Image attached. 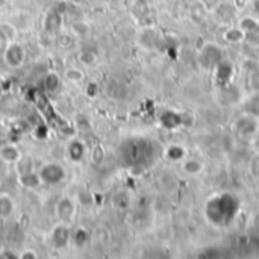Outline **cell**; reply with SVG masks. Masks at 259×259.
Masks as SVG:
<instances>
[{"label": "cell", "instance_id": "obj_12", "mask_svg": "<svg viewBox=\"0 0 259 259\" xmlns=\"http://www.w3.org/2000/svg\"><path fill=\"white\" fill-rule=\"evenodd\" d=\"M87 240H88V234L83 228H77L76 231L71 232V241L74 243V246L83 247L87 244Z\"/></svg>", "mask_w": 259, "mask_h": 259}, {"label": "cell", "instance_id": "obj_8", "mask_svg": "<svg viewBox=\"0 0 259 259\" xmlns=\"http://www.w3.org/2000/svg\"><path fill=\"white\" fill-rule=\"evenodd\" d=\"M42 85L47 93H56L61 88V76L56 71H49L42 79Z\"/></svg>", "mask_w": 259, "mask_h": 259}, {"label": "cell", "instance_id": "obj_17", "mask_svg": "<svg viewBox=\"0 0 259 259\" xmlns=\"http://www.w3.org/2000/svg\"><path fill=\"white\" fill-rule=\"evenodd\" d=\"M222 0H200V3L206 8V11H214L220 6Z\"/></svg>", "mask_w": 259, "mask_h": 259}, {"label": "cell", "instance_id": "obj_10", "mask_svg": "<svg viewBox=\"0 0 259 259\" xmlns=\"http://www.w3.org/2000/svg\"><path fill=\"white\" fill-rule=\"evenodd\" d=\"M83 153H85V149H83V144L77 140L71 141L67 147V155L68 158L73 161V162H79L82 158H83Z\"/></svg>", "mask_w": 259, "mask_h": 259}, {"label": "cell", "instance_id": "obj_11", "mask_svg": "<svg viewBox=\"0 0 259 259\" xmlns=\"http://www.w3.org/2000/svg\"><path fill=\"white\" fill-rule=\"evenodd\" d=\"M14 212V200L8 194H0V217L6 219Z\"/></svg>", "mask_w": 259, "mask_h": 259}, {"label": "cell", "instance_id": "obj_16", "mask_svg": "<svg viewBox=\"0 0 259 259\" xmlns=\"http://www.w3.org/2000/svg\"><path fill=\"white\" fill-rule=\"evenodd\" d=\"M71 30H73V33L77 35V36H85V35L90 32V27H88L87 23L77 21V23H74V24L71 26Z\"/></svg>", "mask_w": 259, "mask_h": 259}, {"label": "cell", "instance_id": "obj_19", "mask_svg": "<svg viewBox=\"0 0 259 259\" xmlns=\"http://www.w3.org/2000/svg\"><path fill=\"white\" fill-rule=\"evenodd\" d=\"M235 2H237V3H240V5H238L240 8H241V6H244V3H246V0H235Z\"/></svg>", "mask_w": 259, "mask_h": 259}, {"label": "cell", "instance_id": "obj_14", "mask_svg": "<svg viewBox=\"0 0 259 259\" xmlns=\"http://www.w3.org/2000/svg\"><path fill=\"white\" fill-rule=\"evenodd\" d=\"M56 44H58V47L67 50L74 44V39H73V36L70 33H59L58 38H56Z\"/></svg>", "mask_w": 259, "mask_h": 259}, {"label": "cell", "instance_id": "obj_13", "mask_svg": "<svg viewBox=\"0 0 259 259\" xmlns=\"http://www.w3.org/2000/svg\"><path fill=\"white\" fill-rule=\"evenodd\" d=\"M83 77H85V76H83V71L79 70V68H68V70L65 71V79L70 80V82H73V83L82 82Z\"/></svg>", "mask_w": 259, "mask_h": 259}, {"label": "cell", "instance_id": "obj_4", "mask_svg": "<svg viewBox=\"0 0 259 259\" xmlns=\"http://www.w3.org/2000/svg\"><path fill=\"white\" fill-rule=\"evenodd\" d=\"M71 240V232L67 226L64 225H59L55 228L53 234H52V241H53V246L56 249H62L68 244V241Z\"/></svg>", "mask_w": 259, "mask_h": 259}, {"label": "cell", "instance_id": "obj_1", "mask_svg": "<svg viewBox=\"0 0 259 259\" xmlns=\"http://www.w3.org/2000/svg\"><path fill=\"white\" fill-rule=\"evenodd\" d=\"M38 173H39L41 182H44L47 185H58V184L64 182V179H65L64 167L56 162H49V164L42 165Z\"/></svg>", "mask_w": 259, "mask_h": 259}, {"label": "cell", "instance_id": "obj_9", "mask_svg": "<svg viewBox=\"0 0 259 259\" xmlns=\"http://www.w3.org/2000/svg\"><path fill=\"white\" fill-rule=\"evenodd\" d=\"M20 184H21L24 188H36V187L41 184L39 173H36V171H33V170L20 173Z\"/></svg>", "mask_w": 259, "mask_h": 259}, {"label": "cell", "instance_id": "obj_5", "mask_svg": "<svg viewBox=\"0 0 259 259\" xmlns=\"http://www.w3.org/2000/svg\"><path fill=\"white\" fill-rule=\"evenodd\" d=\"M61 23H62V17L61 12L56 9L49 11L44 17V29L49 33H56L61 27Z\"/></svg>", "mask_w": 259, "mask_h": 259}, {"label": "cell", "instance_id": "obj_18", "mask_svg": "<svg viewBox=\"0 0 259 259\" xmlns=\"http://www.w3.org/2000/svg\"><path fill=\"white\" fill-rule=\"evenodd\" d=\"M36 256H38V255H36V252H35V250H26V252H23V255H21V258L35 259Z\"/></svg>", "mask_w": 259, "mask_h": 259}, {"label": "cell", "instance_id": "obj_6", "mask_svg": "<svg viewBox=\"0 0 259 259\" xmlns=\"http://www.w3.org/2000/svg\"><path fill=\"white\" fill-rule=\"evenodd\" d=\"M0 159L3 162H8V164L18 162L21 159L20 149L15 144H3V146H0Z\"/></svg>", "mask_w": 259, "mask_h": 259}, {"label": "cell", "instance_id": "obj_7", "mask_svg": "<svg viewBox=\"0 0 259 259\" xmlns=\"http://www.w3.org/2000/svg\"><path fill=\"white\" fill-rule=\"evenodd\" d=\"M17 36V29L12 23H8V21H2L0 23V42L5 44H9L15 39Z\"/></svg>", "mask_w": 259, "mask_h": 259}, {"label": "cell", "instance_id": "obj_2", "mask_svg": "<svg viewBox=\"0 0 259 259\" xmlns=\"http://www.w3.org/2000/svg\"><path fill=\"white\" fill-rule=\"evenodd\" d=\"M3 59L11 68H18L23 65V62L26 59V52L21 44L12 41V42L6 44L5 52H3Z\"/></svg>", "mask_w": 259, "mask_h": 259}, {"label": "cell", "instance_id": "obj_20", "mask_svg": "<svg viewBox=\"0 0 259 259\" xmlns=\"http://www.w3.org/2000/svg\"><path fill=\"white\" fill-rule=\"evenodd\" d=\"M8 3V0H0V8H3Z\"/></svg>", "mask_w": 259, "mask_h": 259}, {"label": "cell", "instance_id": "obj_3", "mask_svg": "<svg viewBox=\"0 0 259 259\" xmlns=\"http://www.w3.org/2000/svg\"><path fill=\"white\" fill-rule=\"evenodd\" d=\"M74 202L70 197H62L58 203H56V215L59 220H70L74 215Z\"/></svg>", "mask_w": 259, "mask_h": 259}, {"label": "cell", "instance_id": "obj_15", "mask_svg": "<svg viewBox=\"0 0 259 259\" xmlns=\"http://www.w3.org/2000/svg\"><path fill=\"white\" fill-rule=\"evenodd\" d=\"M79 58H80V62H82L83 65L93 67V65L97 64V55L93 53V52H90V50H83V52L80 53Z\"/></svg>", "mask_w": 259, "mask_h": 259}]
</instances>
